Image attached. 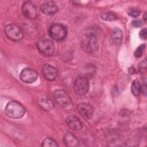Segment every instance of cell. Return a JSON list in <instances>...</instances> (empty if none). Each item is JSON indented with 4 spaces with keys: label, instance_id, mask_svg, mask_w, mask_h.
I'll return each instance as SVG.
<instances>
[{
    "label": "cell",
    "instance_id": "obj_6",
    "mask_svg": "<svg viewBox=\"0 0 147 147\" xmlns=\"http://www.w3.org/2000/svg\"><path fill=\"white\" fill-rule=\"evenodd\" d=\"M90 88L88 80L84 77H80L76 79L74 83L73 88L75 92L78 95H86Z\"/></svg>",
    "mask_w": 147,
    "mask_h": 147
},
{
    "label": "cell",
    "instance_id": "obj_4",
    "mask_svg": "<svg viewBox=\"0 0 147 147\" xmlns=\"http://www.w3.org/2000/svg\"><path fill=\"white\" fill-rule=\"evenodd\" d=\"M49 36L55 41H61L64 40L67 35V28L61 24L52 25L48 30Z\"/></svg>",
    "mask_w": 147,
    "mask_h": 147
},
{
    "label": "cell",
    "instance_id": "obj_11",
    "mask_svg": "<svg viewBox=\"0 0 147 147\" xmlns=\"http://www.w3.org/2000/svg\"><path fill=\"white\" fill-rule=\"evenodd\" d=\"M77 109L80 115L86 119H89L92 118L94 111L90 105L84 102L80 103L77 105Z\"/></svg>",
    "mask_w": 147,
    "mask_h": 147
},
{
    "label": "cell",
    "instance_id": "obj_14",
    "mask_svg": "<svg viewBox=\"0 0 147 147\" xmlns=\"http://www.w3.org/2000/svg\"><path fill=\"white\" fill-rule=\"evenodd\" d=\"M63 142L66 146L69 147H76L79 146L78 138L71 133H67L64 135Z\"/></svg>",
    "mask_w": 147,
    "mask_h": 147
},
{
    "label": "cell",
    "instance_id": "obj_19",
    "mask_svg": "<svg viewBox=\"0 0 147 147\" xmlns=\"http://www.w3.org/2000/svg\"><path fill=\"white\" fill-rule=\"evenodd\" d=\"M42 146H58L57 142L51 138H45L42 142Z\"/></svg>",
    "mask_w": 147,
    "mask_h": 147
},
{
    "label": "cell",
    "instance_id": "obj_5",
    "mask_svg": "<svg viewBox=\"0 0 147 147\" xmlns=\"http://www.w3.org/2000/svg\"><path fill=\"white\" fill-rule=\"evenodd\" d=\"M5 33L10 40L14 41L21 40L23 38V32L17 25L10 24L5 28Z\"/></svg>",
    "mask_w": 147,
    "mask_h": 147
},
{
    "label": "cell",
    "instance_id": "obj_18",
    "mask_svg": "<svg viewBox=\"0 0 147 147\" xmlns=\"http://www.w3.org/2000/svg\"><path fill=\"white\" fill-rule=\"evenodd\" d=\"M100 18L105 21H112L117 19V16L115 14L112 12H104L100 14Z\"/></svg>",
    "mask_w": 147,
    "mask_h": 147
},
{
    "label": "cell",
    "instance_id": "obj_16",
    "mask_svg": "<svg viewBox=\"0 0 147 147\" xmlns=\"http://www.w3.org/2000/svg\"><path fill=\"white\" fill-rule=\"evenodd\" d=\"M122 39V32L119 28H115L113 29L111 36V41L115 45H119Z\"/></svg>",
    "mask_w": 147,
    "mask_h": 147
},
{
    "label": "cell",
    "instance_id": "obj_24",
    "mask_svg": "<svg viewBox=\"0 0 147 147\" xmlns=\"http://www.w3.org/2000/svg\"><path fill=\"white\" fill-rule=\"evenodd\" d=\"M138 68L140 70H142V69H145L146 68V62L145 60L141 61L138 65Z\"/></svg>",
    "mask_w": 147,
    "mask_h": 147
},
{
    "label": "cell",
    "instance_id": "obj_21",
    "mask_svg": "<svg viewBox=\"0 0 147 147\" xmlns=\"http://www.w3.org/2000/svg\"><path fill=\"white\" fill-rule=\"evenodd\" d=\"M127 13L133 17H137L140 15L141 11L136 8H131L129 9Z\"/></svg>",
    "mask_w": 147,
    "mask_h": 147
},
{
    "label": "cell",
    "instance_id": "obj_25",
    "mask_svg": "<svg viewBox=\"0 0 147 147\" xmlns=\"http://www.w3.org/2000/svg\"><path fill=\"white\" fill-rule=\"evenodd\" d=\"M141 92H142L144 95H146V86L145 84L141 86Z\"/></svg>",
    "mask_w": 147,
    "mask_h": 147
},
{
    "label": "cell",
    "instance_id": "obj_26",
    "mask_svg": "<svg viewBox=\"0 0 147 147\" xmlns=\"http://www.w3.org/2000/svg\"><path fill=\"white\" fill-rule=\"evenodd\" d=\"M146 14H145V16H144V20H145V22H146Z\"/></svg>",
    "mask_w": 147,
    "mask_h": 147
},
{
    "label": "cell",
    "instance_id": "obj_12",
    "mask_svg": "<svg viewBox=\"0 0 147 147\" xmlns=\"http://www.w3.org/2000/svg\"><path fill=\"white\" fill-rule=\"evenodd\" d=\"M41 10L43 13L48 16H51L55 14L58 10V7L52 1H45L41 6Z\"/></svg>",
    "mask_w": 147,
    "mask_h": 147
},
{
    "label": "cell",
    "instance_id": "obj_9",
    "mask_svg": "<svg viewBox=\"0 0 147 147\" xmlns=\"http://www.w3.org/2000/svg\"><path fill=\"white\" fill-rule=\"evenodd\" d=\"M24 15L29 20H33L37 16V10L36 6L31 2H25L22 6Z\"/></svg>",
    "mask_w": 147,
    "mask_h": 147
},
{
    "label": "cell",
    "instance_id": "obj_23",
    "mask_svg": "<svg viewBox=\"0 0 147 147\" xmlns=\"http://www.w3.org/2000/svg\"><path fill=\"white\" fill-rule=\"evenodd\" d=\"M140 36L144 39H146V28H144L142 29L140 32Z\"/></svg>",
    "mask_w": 147,
    "mask_h": 147
},
{
    "label": "cell",
    "instance_id": "obj_22",
    "mask_svg": "<svg viewBox=\"0 0 147 147\" xmlns=\"http://www.w3.org/2000/svg\"><path fill=\"white\" fill-rule=\"evenodd\" d=\"M132 25L136 28L141 27L142 26V22L140 20H136L132 21Z\"/></svg>",
    "mask_w": 147,
    "mask_h": 147
},
{
    "label": "cell",
    "instance_id": "obj_8",
    "mask_svg": "<svg viewBox=\"0 0 147 147\" xmlns=\"http://www.w3.org/2000/svg\"><path fill=\"white\" fill-rule=\"evenodd\" d=\"M20 78L26 83H32L37 80V73L33 68L26 67L21 71Z\"/></svg>",
    "mask_w": 147,
    "mask_h": 147
},
{
    "label": "cell",
    "instance_id": "obj_10",
    "mask_svg": "<svg viewBox=\"0 0 147 147\" xmlns=\"http://www.w3.org/2000/svg\"><path fill=\"white\" fill-rule=\"evenodd\" d=\"M42 73L45 79L53 81L56 79L58 71L56 67L49 64H44L42 67Z\"/></svg>",
    "mask_w": 147,
    "mask_h": 147
},
{
    "label": "cell",
    "instance_id": "obj_13",
    "mask_svg": "<svg viewBox=\"0 0 147 147\" xmlns=\"http://www.w3.org/2000/svg\"><path fill=\"white\" fill-rule=\"evenodd\" d=\"M68 126L74 130H79L83 127V124L79 119L74 115H69L66 118Z\"/></svg>",
    "mask_w": 147,
    "mask_h": 147
},
{
    "label": "cell",
    "instance_id": "obj_17",
    "mask_svg": "<svg viewBox=\"0 0 147 147\" xmlns=\"http://www.w3.org/2000/svg\"><path fill=\"white\" fill-rule=\"evenodd\" d=\"M141 85L140 82L137 79L133 80L131 85V93L135 96H137L141 93Z\"/></svg>",
    "mask_w": 147,
    "mask_h": 147
},
{
    "label": "cell",
    "instance_id": "obj_2",
    "mask_svg": "<svg viewBox=\"0 0 147 147\" xmlns=\"http://www.w3.org/2000/svg\"><path fill=\"white\" fill-rule=\"evenodd\" d=\"M5 111L7 116L15 119L22 117L25 113V109L23 105L16 100L9 102L6 105Z\"/></svg>",
    "mask_w": 147,
    "mask_h": 147
},
{
    "label": "cell",
    "instance_id": "obj_20",
    "mask_svg": "<svg viewBox=\"0 0 147 147\" xmlns=\"http://www.w3.org/2000/svg\"><path fill=\"white\" fill-rule=\"evenodd\" d=\"M145 49V44H142L140 45L137 49L134 52V56L137 58H140L142 56L143 52H144V50Z\"/></svg>",
    "mask_w": 147,
    "mask_h": 147
},
{
    "label": "cell",
    "instance_id": "obj_7",
    "mask_svg": "<svg viewBox=\"0 0 147 147\" xmlns=\"http://www.w3.org/2000/svg\"><path fill=\"white\" fill-rule=\"evenodd\" d=\"M54 98L56 102L63 107L68 106L71 102L69 95L64 90H56L54 92Z\"/></svg>",
    "mask_w": 147,
    "mask_h": 147
},
{
    "label": "cell",
    "instance_id": "obj_1",
    "mask_svg": "<svg viewBox=\"0 0 147 147\" xmlns=\"http://www.w3.org/2000/svg\"><path fill=\"white\" fill-rule=\"evenodd\" d=\"M80 44L82 49L88 53H93L96 52L99 47L98 38L92 33L83 34L81 38Z\"/></svg>",
    "mask_w": 147,
    "mask_h": 147
},
{
    "label": "cell",
    "instance_id": "obj_15",
    "mask_svg": "<svg viewBox=\"0 0 147 147\" xmlns=\"http://www.w3.org/2000/svg\"><path fill=\"white\" fill-rule=\"evenodd\" d=\"M38 105L45 111L51 110L54 107V104L51 99L47 96H41L38 100Z\"/></svg>",
    "mask_w": 147,
    "mask_h": 147
},
{
    "label": "cell",
    "instance_id": "obj_3",
    "mask_svg": "<svg viewBox=\"0 0 147 147\" xmlns=\"http://www.w3.org/2000/svg\"><path fill=\"white\" fill-rule=\"evenodd\" d=\"M37 48L38 51L45 56H51L55 52V46L53 41L48 38H40L37 41Z\"/></svg>",
    "mask_w": 147,
    "mask_h": 147
}]
</instances>
